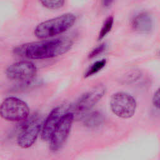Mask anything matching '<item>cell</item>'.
<instances>
[{
    "mask_svg": "<svg viewBox=\"0 0 160 160\" xmlns=\"http://www.w3.org/2000/svg\"><path fill=\"white\" fill-rule=\"evenodd\" d=\"M72 41L68 38L42 40L23 44L16 49L21 55L32 59H43L63 54L70 49Z\"/></svg>",
    "mask_w": 160,
    "mask_h": 160,
    "instance_id": "cell-1",
    "label": "cell"
},
{
    "mask_svg": "<svg viewBox=\"0 0 160 160\" xmlns=\"http://www.w3.org/2000/svg\"><path fill=\"white\" fill-rule=\"evenodd\" d=\"M72 13H65L39 24L34 29L35 36L39 39L53 37L71 28L76 21Z\"/></svg>",
    "mask_w": 160,
    "mask_h": 160,
    "instance_id": "cell-2",
    "label": "cell"
},
{
    "mask_svg": "<svg viewBox=\"0 0 160 160\" xmlns=\"http://www.w3.org/2000/svg\"><path fill=\"white\" fill-rule=\"evenodd\" d=\"M1 117L6 121L20 122L25 121L29 115V108L22 99L8 97L2 102L0 108Z\"/></svg>",
    "mask_w": 160,
    "mask_h": 160,
    "instance_id": "cell-3",
    "label": "cell"
},
{
    "mask_svg": "<svg viewBox=\"0 0 160 160\" xmlns=\"http://www.w3.org/2000/svg\"><path fill=\"white\" fill-rule=\"evenodd\" d=\"M109 105L112 112L116 116L122 119L132 117L137 108L135 98L125 92L114 93L110 98Z\"/></svg>",
    "mask_w": 160,
    "mask_h": 160,
    "instance_id": "cell-4",
    "label": "cell"
},
{
    "mask_svg": "<svg viewBox=\"0 0 160 160\" xmlns=\"http://www.w3.org/2000/svg\"><path fill=\"white\" fill-rule=\"evenodd\" d=\"M74 114L72 112L65 114L55 128L49 140V148L56 152L62 148L70 132Z\"/></svg>",
    "mask_w": 160,
    "mask_h": 160,
    "instance_id": "cell-5",
    "label": "cell"
},
{
    "mask_svg": "<svg viewBox=\"0 0 160 160\" xmlns=\"http://www.w3.org/2000/svg\"><path fill=\"white\" fill-rule=\"evenodd\" d=\"M37 72L35 65L28 61H22L12 64L6 70L7 77L12 80L29 81L32 79Z\"/></svg>",
    "mask_w": 160,
    "mask_h": 160,
    "instance_id": "cell-6",
    "label": "cell"
},
{
    "mask_svg": "<svg viewBox=\"0 0 160 160\" xmlns=\"http://www.w3.org/2000/svg\"><path fill=\"white\" fill-rule=\"evenodd\" d=\"M106 93V88L102 84H98L82 94L75 106L77 114L87 112L96 105Z\"/></svg>",
    "mask_w": 160,
    "mask_h": 160,
    "instance_id": "cell-7",
    "label": "cell"
},
{
    "mask_svg": "<svg viewBox=\"0 0 160 160\" xmlns=\"http://www.w3.org/2000/svg\"><path fill=\"white\" fill-rule=\"evenodd\" d=\"M41 128V124L38 118L31 119L24 126L17 138L18 145L22 148L27 149L32 146L36 141Z\"/></svg>",
    "mask_w": 160,
    "mask_h": 160,
    "instance_id": "cell-8",
    "label": "cell"
},
{
    "mask_svg": "<svg viewBox=\"0 0 160 160\" xmlns=\"http://www.w3.org/2000/svg\"><path fill=\"white\" fill-rule=\"evenodd\" d=\"M69 108L65 106H59L54 108L46 118L41 129V138L44 141H49L51 137L61 121L62 116L66 114Z\"/></svg>",
    "mask_w": 160,
    "mask_h": 160,
    "instance_id": "cell-9",
    "label": "cell"
},
{
    "mask_svg": "<svg viewBox=\"0 0 160 160\" xmlns=\"http://www.w3.org/2000/svg\"><path fill=\"white\" fill-rule=\"evenodd\" d=\"M131 25L135 31L142 34H147L150 32L152 29V18L149 13L142 12L136 14L132 18Z\"/></svg>",
    "mask_w": 160,
    "mask_h": 160,
    "instance_id": "cell-10",
    "label": "cell"
},
{
    "mask_svg": "<svg viewBox=\"0 0 160 160\" xmlns=\"http://www.w3.org/2000/svg\"><path fill=\"white\" fill-rule=\"evenodd\" d=\"M102 114L98 111H93L89 113L85 118L84 123L89 128H96L99 126L103 122Z\"/></svg>",
    "mask_w": 160,
    "mask_h": 160,
    "instance_id": "cell-11",
    "label": "cell"
},
{
    "mask_svg": "<svg viewBox=\"0 0 160 160\" xmlns=\"http://www.w3.org/2000/svg\"><path fill=\"white\" fill-rule=\"evenodd\" d=\"M106 64V60L105 59H102L101 60H98L94 62L93 64H91V66L88 69L86 72L84 73V78L89 77L97 73L105 66Z\"/></svg>",
    "mask_w": 160,
    "mask_h": 160,
    "instance_id": "cell-12",
    "label": "cell"
},
{
    "mask_svg": "<svg viewBox=\"0 0 160 160\" xmlns=\"http://www.w3.org/2000/svg\"><path fill=\"white\" fill-rule=\"evenodd\" d=\"M114 22V18L112 16L108 17L104 21L102 26L100 30L98 36V39L101 40L104 38L111 30Z\"/></svg>",
    "mask_w": 160,
    "mask_h": 160,
    "instance_id": "cell-13",
    "label": "cell"
},
{
    "mask_svg": "<svg viewBox=\"0 0 160 160\" xmlns=\"http://www.w3.org/2000/svg\"><path fill=\"white\" fill-rule=\"evenodd\" d=\"M42 5L50 9H56L61 8L64 6V1H41L40 2Z\"/></svg>",
    "mask_w": 160,
    "mask_h": 160,
    "instance_id": "cell-14",
    "label": "cell"
},
{
    "mask_svg": "<svg viewBox=\"0 0 160 160\" xmlns=\"http://www.w3.org/2000/svg\"><path fill=\"white\" fill-rule=\"evenodd\" d=\"M106 44L105 43L101 44L100 45H99L98 46H97L96 48L93 49L89 52V54L88 55L89 58H93L94 57H96L99 54H101L106 49Z\"/></svg>",
    "mask_w": 160,
    "mask_h": 160,
    "instance_id": "cell-15",
    "label": "cell"
},
{
    "mask_svg": "<svg viewBox=\"0 0 160 160\" xmlns=\"http://www.w3.org/2000/svg\"><path fill=\"white\" fill-rule=\"evenodd\" d=\"M152 102L153 106L156 108L160 109V87L154 92L152 99Z\"/></svg>",
    "mask_w": 160,
    "mask_h": 160,
    "instance_id": "cell-16",
    "label": "cell"
},
{
    "mask_svg": "<svg viewBox=\"0 0 160 160\" xmlns=\"http://www.w3.org/2000/svg\"><path fill=\"white\" fill-rule=\"evenodd\" d=\"M112 2V1H102V5L105 7H108V6H109Z\"/></svg>",
    "mask_w": 160,
    "mask_h": 160,
    "instance_id": "cell-17",
    "label": "cell"
}]
</instances>
